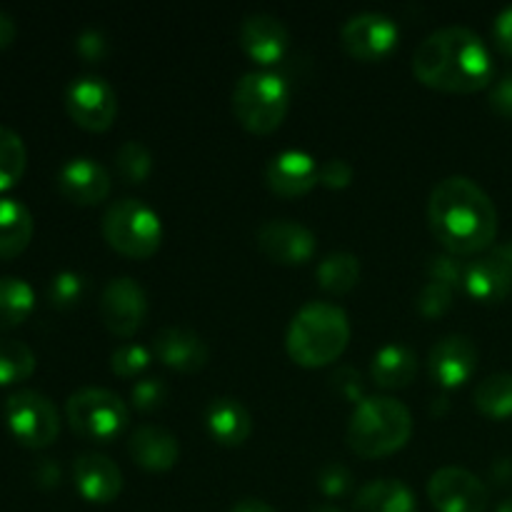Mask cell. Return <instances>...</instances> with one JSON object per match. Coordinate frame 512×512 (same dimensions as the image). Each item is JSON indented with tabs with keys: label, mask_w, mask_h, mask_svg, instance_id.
<instances>
[{
	"label": "cell",
	"mask_w": 512,
	"mask_h": 512,
	"mask_svg": "<svg viewBox=\"0 0 512 512\" xmlns=\"http://www.w3.org/2000/svg\"><path fill=\"white\" fill-rule=\"evenodd\" d=\"M428 223L450 255H478L498 235V210L468 175H448L430 193Z\"/></svg>",
	"instance_id": "6da1fadb"
},
{
	"label": "cell",
	"mask_w": 512,
	"mask_h": 512,
	"mask_svg": "<svg viewBox=\"0 0 512 512\" xmlns=\"http://www.w3.org/2000/svg\"><path fill=\"white\" fill-rule=\"evenodd\" d=\"M65 418L80 438L110 443L128 428L130 410L113 390L88 385L70 393V398L65 400Z\"/></svg>",
	"instance_id": "52a82bcc"
},
{
	"label": "cell",
	"mask_w": 512,
	"mask_h": 512,
	"mask_svg": "<svg viewBox=\"0 0 512 512\" xmlns=\"http://www.w3.org/2000/svg\"><path fill=\"white\" fill-rule=\"evenodd\" d=\"M103 238L125 258L145 260L163 243V220L145 200L120 198L103 215Z\"/></svg>",
	"instance_id": "8992f818"
},
{
	"label": "cell",
	"mask_w": 512,
	"mask_h": 512,
	"mask_svg": "<svg viewBox=\"0 0 512 512\" xmlns=\"http://www.w3.org/2000/svg\"><path fill=\"white\" fill-rule=\"evenodd\" d=\"M5 423L18 443L28 448H48L60 435L58 408L38 390H15L5 400Z\"/></svg>",
	"instance_id": "ba28073f"
},
{
	"label": "cell",
	"mask_w": 512,
	"mask_h": 512,
	"mask_svg": "<svg viewBox=\"0 0 512 512\" xmlns=\"http://www.w3.org/2000/svg\"><path fill=\"white\" fill-rule=\"evenodd\" d=\"M230 512H278V510H275L270 503H265V500L243 498V500H238L233 508H230Z\"/></svg>",
	"instance_id": "ee69618b"
},
{
	"label": "cell",
	"mask_w": 512,
	"mask_h": 512,
	"mask_svg": "<svg viewBox=\"0 0 512 512\" xmlns=\"http://www.w3.org/2000/svg\"><path fill=\"white\" fill-rule=\"evenodd\" d=\"M493 475H495V478H498V483H510V478H512V460L510 458H500L498 463H495Z\"/></svg>",
	"instance_id": "f6af8a7d"
},
{
	"label": "cell",
	"mask_w": 512,
	"mask_h": 512,
	"mask_svg": "<svg viewBox=\"0 0 512 512\" xmlns=\"http://www.w3.org/2000/svg\"><path fill=\"white\" fill-rule=\"evenodd\" d=\"M130 398H133V405L138 410L153 413V410L163 408L165 400H168V385L160 378H140L130 388Z\"/></svg>",
	"instance_id": "e575fe53"
},
{
	"label": "cell",
	"mask_w": 512,
	"mask_h": 512,
	"mask_svg": "<svg viewBox=\"0 0 512 512\" xmlns=\"http://www.w3.org/2000/svg\"><path fill=\"white\" fill-rule=\"evenodd\" d=\"M428 368L435 383L443 388H458L478 370V345L468 335H445L430 348Z\"/></svg>",
	"instance_id": "5bb4252c"
},
{
	"label": "cell",
	"mask_w": 512,
	"mask_h": 512,
	"mask_svg": "<svg viewBox=\"0 0 512 512\" xmlns=\"http://www.w3.org/2000/svg\"><path fill=\"white\" fill-rule=\"evenodd\" d=\"M85 293V278L75 270H63L50 280V300L58 308H70L78 303Z\"/></svg>",
	"instance_id": "d6a6232c"
},
{
	"label": "cell",
	"mask_w": 512,
	"mask_h": 512,
	"mask_svg": "<svg viewBox=\"0 0 512 512\" xmlns=\"http://www.w3.org/2000/svg\"><path fill=\"white\" fill-rule=\"evenodd\" d=\"M333 380L338 383L340 393L348 395L350 400H355V405L363 400V383H360V373L353 368H340L338 373L333 375Z\"/></svg>",
	"instance_id": "b9f144b4"
},
{
	"label": "cell",
	"mask_w": 512,
	"mask_h": 512,
	"mask_svg": "<svg viewBox=\"0 0 512 512\" xmlns=\"http://www.w3.org/2000/svg\"><path fill=\"white\" fill-rule=\"evenodd\" d=\"M75 488L88 503H113L123 490V473L103 453H80L73 465Z\"/></svg>",
	"instance_id": "d6986e66"
},
{
	"label": "cell",
	"mask_w": 512,
	"mask_h": 512,
	"mask_svg": "<svg viewBox=\"0 0 512 512\" xmlns=\"http://www.w3.org/2000/svg\"><path fill=\"white\" fill-rule=\"evenodd\" d=\"M128 453L140 468L150 470V473H165L178 463L180 443L163 425L145 423L130 433Z\"/></svg>",
	"instance_id": "ffe728a7"
},
{
	"label": "cell",
	"mask_w": 512,
	"mask_h": 512,
	"mask_svg": "<svg viewBox=\"0 0 512 512\" xmlns=\"http://www.w3.org/2000/svg\"><path fill=\"white\" fill-rule=\"evenodd\" d=\"M35 373V353L23 340L0 338V385L20 383Z\"/></svg>",
	"instance_id": "f546056e"
},
{
	"label": "cell",
	"mask_w": 512,
	"mask_h": 512,
	"mask_svg": "<svg viewBox=\"0 0 512 512\" xmlns=\"http://www.w3.org/2000/svg\"><path fill=\"white\" fill-rule=\"evenodd\" d=\"M413 435L408 405L390 395H368L355 405L348 423V445L360 458H385L403 448Z\"/></svg>",
	"instance_id": "277c9868"
},
{
	"label": "cell",
	"mask_w": 512,
	"mask_h": 512,
	"mask_svg": "<svg viewBox=\"0 0 512 512\" xmlns=\"http://www.w3.org/2000/svg\"><path fill=\"white\" fill-rule=\"evenodd\" d=\"M75 50H78L88 63H95V60H103L105 53H108V40H105L103 30L88 28L78 35V40H75Z\"/></svg>",
	"instance_id": "ab89813d"
},
{
	"label": "cell",
	"mask_w": 512,
	"mask_h": 512,
	"mask_svg": "<svg viewBox=\"0 0 512 512\" xmlns=\"http://www.w3.org/2000/svg\"><path fill=\"white\" fill-rule=\"evenodd\" d=\"M65 110L90 133H103L118 115V95L100 75H80L65 90Z\"/></svg>",
	"instance_id": "30bf717a"
},
{
	"label": "cell",
	"mask_w": 512,
	"mask_h": 512,
	"mask_svg": "<svg viewBox=\"0 0 512 512\" xmlns=\"http://www.w3.org/2000/svg\"><path fill=\"white\" fill-rule=\"evenodd\" d=\"M398 38V23L378 10H363V13L350 15L340 28V43H343L345 53L365 60V63L388 58L398 45Z\"/></svg>",
	"instance_id": "9c48e42d"
},
{
	"label": "cell",
	"mask_w": 512,
	"mask_h": 512,
	"mask_svg": "<svg viewBox=\"0 0 512 512\" xmlns=\"http://www.w3.org/2000/svg\"><path fill=\"white\" fill-rule=\"evenodd\" d=\"M350 343V320L340 305L310 300L293 315L285 333L288 355L303 368H323L338 360Z\"/></svg>",
	"instance_id": "3957f363"
},
{
	"label": "cell",
	"mask_w": 512,
	"mask_h": 512,
	"mask_svg": "<svg viewBox=\"0 0 512 512\" xmlns=\"http://www.w3.org/2000/svg\"><path fill=\"white\" fill-rule=\"evenodd\" d=\"M475 408L490 420L512 418V373H495L480 380L473 393Z\"/></svg>",
	"instance_id": "83f0119b"
},
{
	"label": "cell",
	"mask_w": 512,
	"mask_h": 512,
	"mask_svg": "<svg viewBox=\"0 0 512 512\" xmlns=\"http://www.w3.org/2000/svg\"><path fill=\"white\" fill-rule=\"evenodd\" d=\"M150 360H153V355H150L148 348H143L138 343H125L120 348H115L113 355H110V370L118 378L133 380L148 370Z\"/></svg>",
	"instance_id": "1f68e13d"
},
{
	"label": "cell",
	"mask_w": 512,
	"mask_h": 512,
	"mask_svg": "<svg viewBox=\"0 0 512 512\" xmlns=\"http://www.w3.org/2000/svg\"><path fill=\"white\" fill-rule=\"evenodd\" d=\"M418 373V355L403 343H388L375 353L370 375L385 390H398L413 383Z\"/></svg>",
	"instance_id": "cb8c5ba5"
},
{
	"label": "cell",
	"mask_w": 512,
	"mask_h": 512,
	"mask_svg": "<svg viewBox=\"0 0 512 512\" xmlns=\"http://www.w3.org/2000/svg\"><path fill=\"white\" fill-rule=\"evenodd\" d=\"M258 248L265 258L280 265H303L308 263L318 248V238L303 223L290 218L265 220L258 228Z\"/></svg>",
	"instance_id": "4fadbf2b"
},
{
	"label": "cell",
	"mask_w": 512,
	"mask_h": 512,
	"mask_svg": "<svg viewBox=\"0 0 512 512\" xmlns=\"http://www.w3.org/2000/svg\"><path fill=\"white\" fill-rule=\"evenodd\" d=\"M350 483H353V475H350V470L340 463L325 465L318 473V485L328 498H340V495L348 493Z\"/></svg>",
	"instance_id": "8d00e7d4"
},
{
	"label": "cell",
	"mask_w": 512,
	"mask_h": 512,
	"mask_svg": "<svg viewBox=\"0 0 512 512\" xmlns=\"http://www.w3.org/2000/svg\"><path fill=\"white\" fill-rule=\"evenodd\" d=\"M238 43L255 63L275 65L283 60L290 45V33L280 18L270 13L245 15L238 30Z\"/></svg>",
	"instance_id": "2e32d148"
},
{
	"label": "cell",
	"mask_w": 512,
	"mask_h": 512,
	"mask_svg": "<svg viewBox=\"0 0 512 512\" xmlns=\"http://www.w3.org/2000/svg\"><path fill=\"white\" fill-rule=\"evenodd\" d=\"M308 512H343V510H338L335 505H315V508H310Z\"/></svg>",
	"instance_id": "c3c4849f"
},
{
	"label": "cell",
	"mask_w": 512,
	"mask_h": 512,
	"mask_svg": "<svg viewBox=\"0 0 512 512\" xmlns=\"http://www.w3.org/2000/svg\"><path fill=\"white\" fill-rule=\"evenodd\" d=\"M103 325L118 338H130L138 333L148 315V295L138 280L120 275L105 283L98 300Z\"/></svg>",
	"instance_id": "8fae6325"
},
{
	"label": "cell",
	"mask_w": 512,
	"mask_h": 512,
	"mask_svg": "<svg viewBox=\"0 0 512 512\" xmlns=\"http://www.w3.org/2000/svg\"><path fill=\"white\" fill-rule=\"evenodd\" d=\"M110 188H113L110 173L88 155H78L60 165L58 190L70 203L98 205L108 198Z\"/></svg>",
	"instance_id": "9a60e30c"
},
{
	"label": "cell",
	"mask_w": 512,
	"mask_h": 512,
	"mask_svg": "<svg viewBox=\"0 0 512 512\" xmlns=\"http://www.w3.org/2000/svg\"><path fill=\"white\" fill-rule=\"evenodd\" d=\"M153 353L160 363L178 373H195V370L205 368L210 358L208 343L195 330L178 328V325L158 330V335L153 338Z\"/></svg>",
	"instance_id": "ac0fdd59"
},
{
	"label": "cell",
	"mask_w": 512,
	"mask_h": 512,
	"mask_svg": "<svg viewBox=\"0 0 512 512\" xmlns=\"http://www.w3.org/2000/svg\"><path fill=\"white\" fill-rule=\"evenodd\" d=\"M38 478L48 480V483L53 485L55 480H60V470L55 468L53 463H43V465H40V470H38Z\"/></svg>",
	"instance_id": "7dc6e473"
},
{
	"label": "cell",
	"mask_w": 512,
	"mask_h": 512,
	"mask_svg": "<svg viewBox=\"0 0 512 512\" xmlns=\"http://www.w3.org/2000/svg\"><path fill=\"white\" fill-rule=\"evenodd\" d=\"M205 428L220 445L238 448L253 433V415L238 398L220 395L210 400L205 410Z\"/></svg>",
	"instance_id": "44dd1931"
},
{
	"label": "cell",
	"mask_w": 512,
	"mask_h": 512,
	"mask_svg": "<svg viewBox=\"0 0 512 512\" xmlns=\"http://www.w3.org/2000/svg\"><path fill=\"white\" fill-rule=\"evenodd\" d=\"M353 180V165L345 158H330L320 165L318 170V183L330 190H343L348 188Z\"/></svg>",
	"instance_id": "74e56055"
},
{
	"label": "cell",
	"mask_w": 512,
	"mask_h": 512,
	"mask_svg": "<svg viewBox=\"0 0 512 512\" xmlns=\"http://www.w3.org/2000/svg\"><path fill=\"white\" fill-rule=\"evenodd\" d=\"M290 108V88L270 70L245 73L233 88V115L248 133L268 135L283 125Z\"/></svg>",
	"instance_id": "5b68a950"
},
{
	"label": "cell",
	"mask_w": 512,
	"mask_h": 512,
	"mask_svg": "<svg viewBox=\"0 0 512 512\" xmlns=\"http://www.w3.org/2000/svg\"><path fill=\"white\" fill-rule=\"evenodd\" d=\"M355 512H418V500L408 483L395 478L370 480L358 490Z\"/></svg>",
	"instance_id": "603a6c76"
},
{
	"label": "cell",
	"mask_w": 512,
	"mask_h": 512,
	"mask_svg": "<svg viewBox=\"0 0 512 512\" xmlns=\"http://www.w3.org/2000/svg\"><path fill=\"white\" fill-rule=\"evenodd\" d=\"M490 253H493L495 258H498L500 263H503L505 268H508V273L512 275V243L498 245V248H493V250H490Z\"/></svg>",
	"instance_id": "bcb514c9"
},
{
	"label": "cell",
	"mask_w": 512,
	"mask_h": 512,
	"mask_svg": "<svg viewBox=\"0 0 512 512\" xmlns=\"http://www.w3.org/2000/svg\"><path fill=\"white\" fill-rule=\"evenodd\" d=\"M463 273L465 268L460 265V260L450 253L433 255V258L428 260V280H435V283L458 288V285H463Z\"/></svg>",
	"instance_id": "d590c367"
},
{
	"label": "cell",
	"mask_w": 512,
	"mask_h": 512,
	"mask_svg": "<svg viewBox=\"0 0 512 512\" xmlns=\"http://www.w3.org/2000/svg\"><path fill=\"white\" fill-rule=\"evenodd\" d=\"M453 293L455 288H450V285L428 280L418 293V310L425 318H440L453 305Z\"/></svg>",
	"instance_id": "836d02e7"
},
{
	"label": "cell",
	"mask_w": 512,
	"mask_h": 512,
	"mask_svg": "<svg viewBox=\"0 0 512 512\" xmlns=\"http://www.w3.org/2000/svg\"><path fill=\"white\" fill-rule=\"evenodd\" d=\"M118 178L128 185H140L153 173V155L140 140H125L115 153Z\"/></svg>",
	"instance_id": "4dcf8cb0"
},
{
	"label": "cell",
	"mask_w": 512,
	"mask_h": 512,
	"mask_svg": "<svg viewBox=\"0 0 512 512\" xmlns=\"http://www.w3.org/2000/svg\"><path fill=\"white\" fill-rule=\"evenodd\" d=\"M493 38H495V45H498L500 53L512 58V5L500 10L498 18H495Z\"/></svg>",
	"instance_id": "60d3db41"
},
{
	"label": "cell",
	"mask_w": 512,
	"mask_h": 512,
	"mask_svg": "<svg viewBox=\"0 0 512 512\" xmlns=\"http://www.w3.org/2000/svg\"><path fill=\"white\" fill-rule=\"evenodd\" d=\"M28 165V150L13 128L0 123V190H8L23 178Z\"/></svg>",
	"instance_id": "f1b7e54d"
},
{
	"label": "cell",
	"mask_w": 512,
	"mask_h": 512,
	"mask_svg": "<svg viewBox=\"0 0 512 512\" xmlns=\"http://www.w3.org/2000/svg\"><path fill=\"white\" fill-rule=\"evenodd\" d=\"M413 73L428 88L468 95L493 85L495 65L488 45L475 30L445 25L415 48Z\"/></svg>",
	"instance_id": "7a4b0ae2"
},
{
	"label": "cell",
	"mask_w": 512,
	"mask_h": 512,
	"mask_svg": "<svg viewBox=\"0 0 512 512\" xmlns=\"http://www.w3.org/2000/svg\"><path fill=\"white\" fill-rule=\"evenodd\" d=\"M15 33H18V28H15L13 15L5 13V10H0V50L8 48V45L13 43Z\"/></svg>",
	"instance_id": "7bdbcfd3"
},
{
	"label": "cell",
	"mask_w": 512,
	"mask_h": 512,
	"mask_svg": "<svg viewBox=\"0 0 512 512\" xmlns=\"http://www.w3.org/2000/svg\"><path fill=\"white\" fill-rule=\"evenodd\" d=\"M33 215L20 200L0 195V258H15L33 238Z\"/></svg>",
	"instance_id": "d4e9b609"
},
{
	"label": "cell",
	"mask_w": 512,
	"mask_h": 512,
	"mask_svg": "<svg viewBox=\"0 0 512 512\" xmlns=\"http://www.w3.org/2000/svg\"><path fill=\"white\" fill-rule=\"evenodd\" d=\"M318 165L305 150H283L265 168V183L280 198H300L318 185Z\"/></svg>",
	"instance_id": "e0dca14e"
},
{
	"label": "cell",
	"mask_w": 512,
	"mask_h": 512,
	"mask_svg": "<svg viewBox=\"0 0 512 512\" xmlns=\"http://www.w3.org/2000/svg\"><path fill=\"white\" fill-rule=\"evenodd\" d=\"M490 108L500 115V118L512 120V73L500 75L498 80H493L490 85Z\"/></svg>",
	"instance_id": "f35d334b"
},
{
	"label": "cell",
	"mask_w": 512,
	"mask_h": 512,
	"mask_svg": "<svg viewBox=\"0 0 512 512\" xmlns=\"http://www.w3.org/2000/svg\"><path fill=\"white\" fill-rule=\"evenodd\" d=\"M463 288L480 303H500L512 293V275L493 253L465 265Z\"/></svg>",
	"instance_id": "7402d4cb"
},
{
	"label": "cell",
	"mask_w": 512,
	"mask_h": 512,
	"mask_svg": "<svg viewBox=\"0 0 512 512\" xmlns=\"http://www.w3.org/2000/svg\"><path fill=\"white\" fill-rule=\"evenodd\" d=\"M35 293L18 275H0V330L15 328L33 313Z\"/></svg>",
	"instance_id": "484cf974"
},
{
	"label": "cell",
	"mask_w": 512,
	"mask_h": 512,
	"mask_svg": "<svg viewBox=\"0 0 512 512\" xmlns=\"http://www.w3.org/2000/svg\"><path fill=\"white\" fill-rule=\"evenodd\" d=\"M495 512H512V498L503 500V503L498 505V510H495Z\"/></svg>",
	"instance_id": "681fc988"
},
{
	"label": "cell",
	"mask_w": 512,
	"mask_h": 512,
	"mask_svg": "<svg viewBox=\"0 0 512 512\" xmlns=\"http://www.w3.org/2000/svg\"><path fill=\"white\" fill-rule=\"evenodd\" d=\"M315 275H318L320 288L328 290V293L333 295H345L358 285L360 260L358 255L338 250V253H330L320 260Z\"/></svg>",
	"instance_id": "4316f807"
},
{
	"label": "cell",
	"mask_w": 512,
	"mask_h": 512,
	"mask_svg": "<svg viewBox=\"0 0 512 512\" xmlns=\"http://www.w3.org/2000/svg\"><path fill=\"white\" fill-rule=\"evenodd\" d=\"M428 498L438 512H485L490 505V490L470 470L445 465L430 475Z\"/></svg>",
	"instance_id": "7c38bea8"
}]
</instances>
